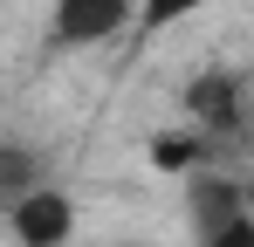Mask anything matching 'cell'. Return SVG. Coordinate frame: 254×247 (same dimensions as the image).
I'll list each match as a JSON object with an SVG mask.
<instances>
[{"label": "cell", "mask_w": 254, "mask_h": 247, "mask_svg": "<svg viewBox=\"0 0 254 247\" xmlns=\"http://www.w3.org/2000/svg\"><path fill=\"white\" fill-rule=\"evenodd\" d=\"M199 7H213V0H137V28H144V35H165L179 21H192Z\"/></svg>", "instance_id": "obj_6"}, {"label": "cell", "mask_w": 254, "mask_h": 247, "mask_svg": "<svg viewBox=\"0 0 254 247\" xmlns=\"http://www.w3.org/2000/svg\"><path fill=\"white\" fill-rule=\"evenodd\" d=\"M241 206H248V213H254V172H248V179H241Z\"/></svg>", "instance_id": "obj_9"}, {"label": "cell", "mask_w": 254, "mask_h": 247, "mask_svg": "<svg viewBox=\"0 0 254 247\" xmlns=\"http://www.w3.org/2000/svg\"><path fill=\"white\" fill-rule=\"evenodd\" d=\"M130 21H137V0H55V41L62 48L117 41Z\"/></svg>", "instance_id": "obj_2"}, {"label": "cell", "mask_w": 254, "mask_h": 247, "mask_svg": "<svg viewBox=\"0 0 254 247\" xmlns=\"http://www.w3.org/2000/svg\"><path fill=\"white\" fill-rule=\"evenodd\" d=\"M206 158V144L199 137H186V130H172V137H151V165L158 172H186V165Z\"/></svg>", "instance_id": "obj_7"}, {"label": "cell", "mask_w": 254, "mask_h": 247, "mask_svg": "<svg viewBox=\"0 0 254 247\" xmlns=\"http://www.w3.org/2000/svg\"><path fill=\"white\" fill-rule=\"evenodd\" d=\"M7 227H14L21 247H69L76 241V199L42 179L35 192H21V199L7 206Z\"/></svg>", "instance_id": "obj_1"}, {"label": "cell", "mask_w": 254, "mask_h": 247, "mask_svg": "<svg viewBox=\"0 0 254 247\" xmlns=\"http://www.w3.org/2000/svg\"><path fill=\"white\" fill-rule=\"evenodd\" d=\"M241 213V179H220V172H192V220H199V241H206L220 220Z\"/></svg>", "instance_id": "obj_4"}, {"label": "cell", "mask_w": 254, "mask_h": 247, "mask_svg": "<svg viewBox=\"0 0 254 247\" xmlns=\"http://www.w3.org/2000/svg\"><path fill=\"white\" fill-rule=\"evenodd\" d=\"M206 247H254V213L241 206L234 220H220V227L206 234Z\"/></svg>", "instance_id": "obj_8"}, {"label": "cell", "mask_w": 254, "mask_h": 247, "mask_svg": "<svg viewBox=\"0 0 254 247\" xmlns=\"http://www.w3.org/2000/svg\"><path fill=\"white\" fill-rule=\"evenodd\" d=\"M42 151H28V144H0V206H14L21 192H35L42 185Z\"/></svg>", "instance_id": "obj_5"}, {"label": "cell", "mask_w": 254, "mask_h": 247, "mask_svg": "<svg viewBox=\"0 0 254 247\" xmlns=\"http://www.w3.org/2000/svg\"><path fill=\"white\" fill-rule=\"evenodd\" d=\"M186 117L213 124V130H234V124H241V89H234V76H192L186 82Z\"/></svg>", "instance_id": "obj_3"}]
</instances>
